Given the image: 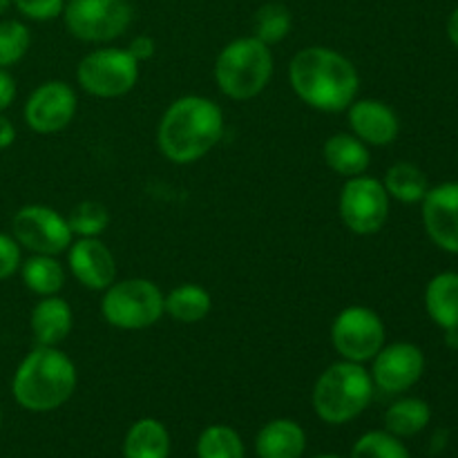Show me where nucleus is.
Here are the masks:
<instances>
[{"instance_id":"obj_1","label":"nucleus","mask_w":458,"mask_h":458,"mask_svg":"<svg viewBox=\"0 0 458 458\" xmlns=\"http://www.w3.org/2000/svg\"><path fill=\"white\" fill-rule=\"evenodd\" d=\"M289 83L295 97L327 114L344 112L358 97L360 76L344 54L313 45L291 58Z\"/></svg>"},{"instance_id":"obj_2","label":"nucleus","mask_w":458,"mask_h":458,"mask_svg":"<svg viewBox=\"0 0 458 458\" xmlns=\"http://www.w3.org/2000/svg\"><path fill=\"white\" fill-rule=\"evenodd\" d=\"M224 137V112L213 98L179 97L165 107L157 128L161 155L179 165L204 159Z\"/></svg>"},{"instance_id":"obj_3","label":"nucleus","mask_w":458,"mask_h":458,"mask_svg":"<svg viewBox=\"0 0 458 458\" xmlns=\"http://www.w3.org/2000/svg\"><path fill=\"white\" fill-rule=\"evenodd\" d=\"M79 374L72 358L58 347L36 344L21 360L12 380V394L27 411H54L74 394Z\"/></svg>"},{"instance_id":"obj_4","label":"nucleus","mask_w":458,"mask_h":458,"mask_svg":"<svg viewBox=\"0 0 458 458\" xmlns=\"http://www.w3.org/2000/svg\"><path fill=\"white\" fill-rule=\"evenodd\" d=\"M371 374L358 362L338 360L327 367L313 385V411L329 425L358 419L374 398Z\"/></svg>"},{"instance_id":"obj_5","label":"nucleus","mask_w":458,"mask_h":458,"mask_svg":"<svg viewBox=\"0 0 458 458\" xmlns=\"http://www.w3.org/2000/svg\"><path fill=\"white\" fill-rule=\"evenodd\" d=\"M273 67L271 47L255 36H242L222 47L215 58V83L224 97L249 101L271 83Z\"/></svg>"},{"instance_id":"obj_6","label":"nucleus","mask_w":458,"mask_h":458,"mask_svg":"<svg viewBox=\"0 0 458 458\" xmlns=\"http://www.w3.org/2000/svg\"><path fill=\"white\" fill-rule=\"evenodd\" d=\"M101 316L114 329H148L164 316V293L146 277L116 280L103 291Z\"/></svg>"},{"instance_id":"obj_7","label":"nucleus","mask_w":458,"mask_h":458,"mask_svg":"<svg viewBox=\"0 0 458 458\" xmlns=\"http://www.w3.org/2000/svg\"><path fill=\"white\" fill-rule=\"evenodd\" d=\"M141 63L121 47H101L85 54L76 65V83L97 98L125 97L139 83Z\"/></svg>"},{"instance_id":"obj_8","label":"nucleus","mask_w":458,"mask_h":458,"mask_svg":"<svg viewBox=\"0 0 458 458\" xmlns=\"http://www.w3.org/2000/svg\"><path fill=\"white\" fill-rule=\"evenodd\" d=\"M132 18L128 0H67L63 9L67 31L92 45H106L123 36Z\"/></svg>"},{"instance_id":"obj_9","label":"nucleus","mask_w":458,"mask_h":458,"mask_svg":"<svg viewBox=\"0 0 458 458\" xmlns=\"http://www.w3.org/2000/svg\"><path fill=\"white\" fill-rule=\"evenodd\" d=\"M385 335L383 318L362 304L343 309L331 322V344L340 360L358 365L374 360L376 353L385 347Z\"/></svg>"},{"instance_id":"obj_10","label":"nucleus","mask_w":458,"mask_h":458,"mask_svg":"<svg viewBox=\"0 0 458 458\" xmlns=\"http://www.w3.org/2000/svg\"><path fill=\"white\" fill-rule=\"evenodd\" d=\"M338 213L353 235H376L389 219V195L383 182L358 174L344 182Z\"/></svg>"},{"instance_id":"obj_11","label":"nucleus","mask_w":458,"mask_h":458,"mask_svg":"<svg viewBox=\"0 0 458 458\" xmlns=\"http://www.w3.org/2000/svg\"><path fill=\"white\" fill-rule=\"evenodd\" d=\"M12 237L34 255H61L74 242L65 215L45 204H27L16 210Z\"/></svg>"},{"instance_id":"obj_12","label":"nucleus","mask_w":458,"mask_h":458,"mask_svg":"<svg viewBox=\"0 0 458 458\" xmlns=\"http://www.w3.org/2000/svg\"><path fill=\"white\" fill-rule=\"evenodd\" d=\"M79 98L65 81H45L27 97L25 116L27 128L38 134H56L74 121Z\"/></svg>"},{"instance_id":"obj_13","label":"nucleus","mask_w":458,"mask_h":458,"mask_svg":"<svg viewBox=\"0 0 458 458\" xmlns=\"http://www.w3.org/2000/svg\"><path fill=\"white\" fill-rule=\"evenodd\" d=\"M425 371V356L416 344L394 343L385 344L371 360L374 387L385 394H403L414 387Z\"/></svg>"},{"instance_id":"obj_14","label":"nucleus","mask_w":458,"mask_h":458,"mask_svg":"<svg viewBox=\"0 0 458 458\" xmlns=\"http://www.w3.org/2000/svg\"><path fill=\"white\" fill-rule=\"evenodd\" d=\"M67 268L81 286L106 291L116 282V259L98 237H79L67 249Z\"/></svg>"},{"instance_id":"obj_15","label":"nucleus","mask_w":458,"mask_h":458,"mask_svg":"<svg viewBox=\"0 0 458 458\" xmlns=\"http://www.w3.org/2000/svg\"><path fill=\"white\" fill-rule=\"evenodd\" d=\"M423 224L438 249L458 255V182L429 188L423 197Z\"/></svg>"},{"instance_id":"obj_16","label":"nucleus","mask_w":458,"mask_h":458,"mask_svg":"<svg viewBox=\"0 0 458 458\" xmlns=\"http://www.w3.org/2000/svg\"><path fill=\"white\" fill-rule=\"evenodd\" d=\"M344 112H347L352 134H356L367 146H389L396 141L398 132H401L398 114L378 98H356Z\"/></svg>"},{"instance_id":"obj_17","label":"nucleus","mask_w":458,"mask_h":458,"mask_svg":"<svg viewBox=\"0 0 458 458\" xmlns=\"http://www.w3.org/2000/svg\"><path fill=\"white\" fill-rule=\"evenodd\" d=\"M72 325H74V313H72L67 300H63L61 295L40 298L36 307L31 309L30 327L36 344L58 347L72 334Z\"/></svg>"},{"instance_id":"obj_18","label":"nucleus","mask_w":458,"mask_h":458,"mask_svg":"<svg viewBox=\"0 0 458 458\" xmlns=\"http://www.w3.org/2000/svg\"><path fill=\"white\" fill-rule=\"evenodd\" d=\"M322 157H325L327 165L344 179L365 174L371 165L369 146L352 132L331 134L322 148Z\"/></svg>"},{"instance_id":"obj_19","label":"nucleus","mask_w":458,"mask_h":458,"mask_svg":"<svg viewBox=\"0 0 458 458\" xmlns=\"http://www.w3.org/2000/svg\"><path fill=\"white\" fill-rule=\"evenodd\" d=\"M255 450L259 458H300L307 450V434L295 420H271L259 429Z\"/></svg>"},{"instance_id":"obj_20","label":"nucleus","mask_w":458,"mask_h":458,"mask_svg":"<svg viewBox=\"0 0 458 458\" xmlns=\"http://www.w3.org/2000/svg\"><path fill=\"white\" fill-rule=\"evenodd\" d=\"M425 309L441 329H458V273H438L429 280Z\"/></svg>"},{"instance_id":"obj_21","label":"nucleus","mask_w":458,"mask_h":458,"mask_svg":"<svg viewBox=\"0 0 458 458\" xmlns=\"http://www.w3.org/2000/svg\"><path fill=\"white\" fill-rule=\"evenodd\" d=\"M213 311V298L199 284H179L164 295V313L182 325H197Z\"/></svg>"},{"instance_id":"obj_22","label":"nucleus","mask_w":458,"mask_h":458,"mask_svg":"<svg viewBox=\"0 0 458 458\" xmlns=\"http://www.w3.org/2000/svg\"><path fill=\"white\" fill-rule=\"evenodd\" d=\"M125 458H168L170 434L157 419H141L128 429L123 441Z\"/></svg>"},{"instance_id":"obj_23","label":"nucleus","mask_w":458,"mask_h":458,"mask_svg":"<svg viewBox=\"0 0 458 458\" xmlns=\"http://www.w3.org/2000/svg\"><path fill=\"white\" fill-rule=\"evenodd\" d=\"M22 284L38 298L58 295L65 284V268L56 255H31L21 264Z\"/></svg>"},{"instance_id":"obj_24","label":"nucleus","mask_w":458,"mask_h":458,"mask_svg":"<svg viewBox=\"0 0 458 458\" xmlns=\"http://www.w3.org/2000/svg\"><path fill=\"white\" fill-rule=\"evenodd\" d=\"M383 186L387 191L389 199L403 201V204L423 201V197L429 191L428 174L416 164H410V161H398V164L389 165L383 177Z\"/></svg>"},{"instance_id":"obj_25","label":"nucleus","mask_w":458,"mask_h":458,"mask_svg":"<svg viewBox=\"0 0 458 458\" xmlns=\"http://www.w3.org/2000/svg\"><path fill=\"white\" fill-rule=\"evenodd\" d=\"M432 419V410L420 398H401L385 411V428L396 438L416 437Z\"/></svg>"},{"instance_id":"obj_26","label":"nucleus","mask_w":458,"mask_h":458,"mask_svg":"<svg viewBox=\"0 0 458 458\" xmlns=\"http://www.w3.org/2000/svg\"><path fill=\"white\" fill-rule=\"evenodd\" d=\"M291 27H293V16H291L286 4L267 3L255 12L253 36L262 40V43H267L268 47L282 43L291 34Z\"/></svg>"},{"instance_id":"obj_27","label":"nucleus","mask_w":458,"mask_h":458,"mask_svg":"<svg viewBox=\"0 0 458 458\" xmlns=\"http://www.w3.org/2000/svg\"><path fill=\"white\" fill-rule=\"evenodd\" d=\"M199 458H244V443L228 425H210L197 441Z\"/></svg>"},{"instance_id":"obj_28","label":"nucleus","mask_w":458,"mask_h":458,"mask_svg":"<svg viewBox=\"0 0 458 458\" xmlns=\"http://www.w3.org/2000/svg\"><path fill=\"white\" fill-rule=\"evenodd\" d=\"M67 224H70L72 235L76 237H98L106 233L110 224V213L98 201H79L74 208L67 213Z\"/></svg>"},{"instance_id":"obj_29","label":"nucleus","mask_w":458,"mask_h":458,"mask_svg":"<svg viewBox=\"0 0 458 458\" xmlns=\"http://www.w3.org/2000/svg\"><path fill=\"white\" fill-rule=\"evenodd\" d=\"M31 45V34L25 22L21 21H0V67L16 65L22 61Z\"/></svg>"},{"instance_id":"obj_30","label":"nucleus","mask_w":458,"mask_h":458,"mask_svg":"<svg viewBox=\"0 0 458 458\" xmlns=\"http://www.w3.org/2000/svg\"><path fill=\"white\" fill-rule=\"evenodd\" d=\"M352 458H410V452L389 432H369L353 445Z\"/></svg>"},{"instance_id":"obj_31","label":"nucleus","mask_w":458,"mask_h":458,"mask_svg":"<svg viewBox=\"0 0 458 458\" xmlns=\"http://www.w3.org/2000/svg\"><path fill=\"white\" fill-rule=\"evenodd\" d=\"M12 4L22 16L36 22L54 21L63 16V9H65V0H12Z\"/></svg>"},{"instance_id":"obj_32","label":"nucleus","mask_w":458,"mask_h":458,"mask_svg":"<svg viewBox=\"0 0 458 458\" xmlns=\"http://www.w3.org/2000/svg\"><path fill=\"white\" fill-rule=\"evenodd\" d=\"M21 244L12 235L0 233V282L12 277L16 271H21Z\"/></svg>"},{"instance_id":"obj_33","label":"nucleus","mask_w":458,"mask_h":458,"mask_svg":"<svg viewBox=\"0 0 458 458\" xmlns=\"http://www.w3.org/2000/svg\"><path fill=\"white\" fill-rule=\"evenodd\" d=\"M125 49H128V52L132 54V56L137 58L139 63H146V61H150L152 56H155L157 43H155V38H152V36L139 34V36H134L132 40H130V45Z\"/></svg>"},{"instance_id":"obj_34","label":"nucleus","mask_w":458,"mask_h":458,"mask_svg":"<svg viewBox=\"0 0 458 458\" xmlns=\"http://www.w3.org/2000/svg\"><path fill=\"white\" fill-rule=\"evenodd\" d=\"M16 98V81L7 70L0 67V112L7 110Z\"/></svg>"},{"instance_id":"obj_35","label":"nucleus","mask_w":458,"mask_h":458,"mask_svg":"<svg viewBox=\"0 0 458 458\" xmlns=\"http://www.w3.org/2000/svg\"><path fill=\"white\" fill-rule=\"evenodd\" d=\"M13 141H16V128H13L12 121L0 112V150H7Z\"/></svg>"},{"instance_id":"obj_36","label":"nucleus","mask_w":458,"mask_h":458,"mask_svg":"<svg viewBox=\"0 0 458 458\" xmlns=\"http://www.w3.org/2000/svg\"><path fill=\"white\" fill-rule=\"evenodd\" d=\"M447 36H450L452 43L458 47V7L454 9V13L450 16V21H447Z\"/></svg>"},{"instance_id":"obj_37","label":"nucleus","mask_w":458,"mask_h":458,"mask_svg":"<svg viewBox=\"0 0 458 458\" xmlns=\"http://www.w3.org/2000/svg\"><path fill=\"white\" fill-rule=\"evenodd\" d=\"M445 343H447V347H452V349H458V329H447L445 331Z\"/></svg>"},{"instance_id":"obj_38","label":"nucleus","mask_w":458,"mask_h":458,"mask_svg":"<svg viewBox=\"0 0 458 458\" xmlns=\"http://www.w3.org/2000/svg\"><path fill=\"white\" fill-rule=\"evenodd\" d=\"M9 4H12V0H0V13H4L9 9Z\"/></svg>"},{"instance_id":"obj_39","label":"nucleus","mask_w":458,"mask_h":458,"mask_svg":"<svg viewBox=\"0 0 458 458\" xmlns=\"http://www.w3.org/2000/svg\"><path fill=\"white\" fill-rule=\"evenodd\" d=\"M316 458H340V456H334V454H325V456H316Z\"/></svg>"},{"instance_id":"obj_40","label":"nucleus","mask_w":458,"mask_h":458,"mask_svg":"<svg viewBox=\"0 0 458 458\" xmlns=\"http://www.w3.org/2000/svg\"><path fill=\"white\" fill-rule=\"evenodd\" d=\"M0 420H3V411H0Z\"/></svg>"}]
</instances>
